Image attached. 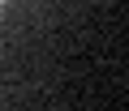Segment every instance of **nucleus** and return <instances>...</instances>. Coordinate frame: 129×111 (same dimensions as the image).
Instances as JSON below:
<instances>
[{"mask_svg": "<svg viewBox=\"0 0 129 111\" xmlns=\"http://www.w3.org/2000/svg\"><path fill=\"white\" fill-rule=\"evenodd\" d=\"M0 4H5V0H0Z\"/></svg>", "mask_w": 129, "mask_h": 111, "instance_id": "f257e3e1", "label": "nucleus"}]
</instances>
